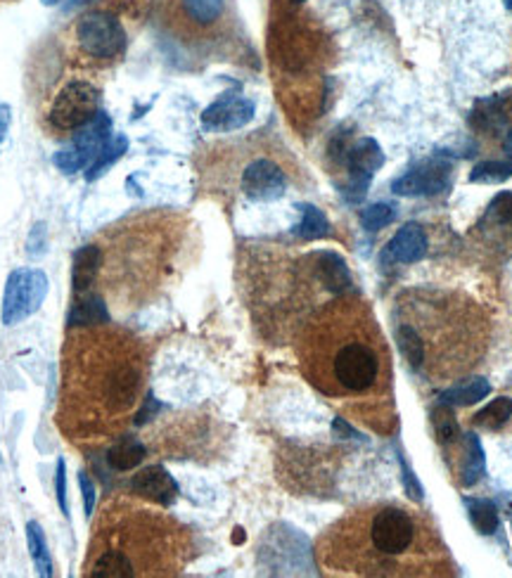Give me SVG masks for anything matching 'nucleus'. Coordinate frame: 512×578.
Masks as SVG:
<instances>
[{"label": "nucleus", "instance_id": "6", "mask_svg": "<svg viewBox=\"0 0 512 578\" xmlns=\"http://www.w3.org/2000/svg\"><path fill=\"white\" fill-rule=\"evenodd\" d=\"M164 22L188 39H209L228 22V0H164Z\"/></svg>", "mask_w": 512, "mask_h": 578}, {"label": "nucleus", "instance_id": "2", "mask_svg": "<svg viewBox=\"0 0 512 578\" xmlns=\"http://www.w3.org/2000/svg\"><path fill=\"white\" fill-rule=\"evenodd\" d=\"M188 555V533L166 514L119 495L93 521L81 574L85 578L174 576Z\"/></svg>", "mask_w": 512, "mask_h": 578}, {"label": "nucleus", "instance_id": "26", "mask_svg": "<svg viewBox=\"0 0 512 578\" xmlns=\"http://www.w3.org/2000/svg\"><path fill=\"white\" fill-rule=\"evenodd\" d=\"M394 221V209L390 204H370L368 209L361 211V223H364L365 230L375 233V230H382L384 226H390Z\"/></svg>", "mask_w": 512, "mask_h": 578}, {"label": "nucleus", "instance_id": "11", "mask_svg": "<svg viewBox=\"0 0 512 578\" xmlns=\"http://www.w3.org/2000/svg\"><path fill=\"white\" fill-rule=\"evenodd\" d=\"M448 181H451V164L427 162L409 171L406 176L396 178L391 190L401 197H429L446 190Z\"/></svg>", "mask_w": 512, "mask_h": 578}, {"label": "nucleus", "instance_id": "16", "mask_svg": "<svg viewBox=\"0 0 512 578\" xmlns=\"http://www.w3.org/2000/svg\"><path fill=\"white\" fill-rule=\"evenodd\" d=\"M491 394V384L487 382L484 378H474L470 382L455 384L451 389L441 391L439 394V403H446L451 408H463V405H474V403H480L481 398H487Z\"/></svg>", "mask_w": 512, "mask_h": 578}, {"label": "nucleus", "instance_id": "17", "mask_svg": "<svg viewBox=\"0 0 512 578\" xmlns=\"http://www.w3.org/2000/svg\"><path fill=\"white\" fill-rule=\"evenodd\" d=\"M316 268L320 280L325 282V287L332 289V292H344V289L351 285L349 268H346V263L339 259L337 253H332V252L318 253Z\"/></svg>", "mask_w": 512, "mask_h": 578}, {"label": "nucleus", "instance_id": "29", "mask_svg": "<svg viewBox=\"0 0 512 578\" xmlns=\"http://www.w3.org/2000/svg\"><path fill=\"white\" fill-rule=\"evenodd\" d=\"M399 465H401V475H403V484H406V491H409V495L413 498V501H422V486L415 481L413 472H410V467L406 465V460H403V455L399 453Z\"/></svg>", "mask_w": 512, "mask_h": 578}, {"label": "nucleus", "instance_id": "25", "mask_svg": "<svg viewBox=\"0 0 512 578\" xmlns=\"http://www.w3.org/2000/svg\"><path fill=\"white\" fill-rule=\"evenodd\" d=\"M512 176V162H481L470 173L472 182H503Z\"/></svg>", "mask_w": 512, "mask_h": 578}, {"label": "nucleus", "instance_id": "12", "mask_svg": "<svg viewBox=\"0 0 512 578\" xmlns=\"http://www.w3.org/2000/svg\"><path fill=\"white\" fill-rule=\"evenodd\" d=\"M254 119V102L240 95H223L209 104L202 114V126L207 130H238Z\"/></svg>", "mask_w": 512, "mask_h": 578}, {"label": "nucleus", "instance_id": "21", "mask_svg": "<svg viewBox=\"0 0 512 578\" xmlns=\"http://www.w3.org/2000/svg\"><path fill=\"white\" fill-rule=\"evenodd\" d=\"M512 417V398H496L474 415V424L484 429H500Z\"/></svg>", "mask_w": 512, "mask_h": 578}, {"label": "nucleus", "instance_id": "1", "mask_svg": "<svg viewBox=\"0 0 512 578\" xmlns=\"http://www.w3.org/2000/svg\"><path fill=\"white\" fill-rule=\"evenodd\" d=\"M148 379V349L110 323L74 325L62 346L58 424L76 446L114 441L136 417Z\"/></svg>", "mask_w": 512, "mask_h": 578}, {"label": "nucleus", "instance_id": "9", "mask_svg": "<svg viewBox=\"0 0 512 578\" xmlns=\"http://www.w3.org/2000/svg\"><path fill=\"white\" fill-rule=\"evenodd\" d=\"M384 155L380 145L373 138L358 140L349 152H346V169H349V185L344 195L349 201H361L368 192V185L377 171L382 169Z\"/></svg>", "mask_w": 512, "mask_h": 578}, {"label": "nucleus", "instance_id": "7", "mask_svg": "<svg viewBox=\"0 0 512 578\" xmlns=\"http://www.w3.org/2000/svg\"><path fill=\"white\" fill-rule=\"evenodd\" d=\"M50 282L40 268H14L7 275L3 292V323L20 325L39 311L48 297Z\"/></svg>", "mask_w": 512, "mask_h": 578}, {"label": "nucleus", "instance_id": "22", "mask_svg": "<svg viewBox=\"0 0 512 578\" xmlns=\"http://www.w3.org/2000/svg\"><path fill=\"white\" fill-rule=\"evenodd\" d=\"M432 424H435L436 441H439L441 446H448V443L458 441L461 429H458V422H455L454 408H451V405L439 403V408L432 413Z\"/></svg>", "mask_w": 512, "mask_h": 578}, {"label": "nucleus", "instance_id": "31", "mask_svg": "<svg viewBox=\"0 0 512 578\" xmlns=\"http://www.w3.org/2000/svg\"><path fill=\"white\" fill-rule=\"evenodd\" d=\"M10 124H13V110H10V104H0V147L5 143Z\"/></svg>", "mask_w": 512, "mask_h": 578}, {"label": "nucleus", "instance_id": "10", "mask_svg": "<svg viewBox=\"0 0 512 578\" xmlns=\"http://www.w3.org/2000/svg\"><path fill=\"white\" fill-rule=\"evenodd\" d=\"M242 192L249 200L256 201H273L285 195L287 178L285 171L280 169L278 164L271 159H254L252 164H247L242 171Z\"/></svg>", "mask_w": 512, "mask_h": 578}, {"label": "nucleus", "instance_id": "14", "mask_svg": "<svg viewBox=\"0 0 512 578\" xmlns=\"http://www.w3.org/2000/svg\"><path fill=\"white\" fill-rule=\"evenodd\" d=\"M427 253V235L418 223H406L384 247L382 263H415Z\"/></svg>", "mask_w": 512, "mask_h": 578}, {"label": "nucleus", "instance_id": "5", "mask_svg": "<svg viewBox=\"0 0 512 578\" xmlns=\"http://www.w3.org/2000/svg\"><path fill=\"white\" fill-rule=\"evenodd\" d=\"M100 88L91 81L76 78L55 95L48 111V124L58 133H74L91 124L100 114Z\"/></svg>", "mask_w": 512, "mask_h": 578}, {"label": "nucleus", "instance_id": "24", "mask_svg": "<svg viewBox=\"0 0 512 578\" xmlns=\"http://www.w3.org/2000/svg\"><path fill=\"white\" fill-rule=\"evenodd\" d=\"M328 233V218L320 209L313 204H304L301 207V223L297 226V235L301 240H318Z\"/></svg>", "mask_w": 512, "mask_h": 578}, {"label": "nucleus", "instance_id": "18", "mask_svg": "<svg viewBox=\"0 0 512 578\" xmlns=\"http://www.w3.org/2000/svg\"><path fill=\"white\" fill-rule=\"evenodd\" d=\"M26 543H29V555H31L36 572L43 578H50L55 574V565H52V555L48 550L46 533H43L39 521L26 524Z\"/></svg>", "mask_w": 512, "mask_h": 578}, {"label": "nucleus", "instance_id": "19", "mask_svg": "<svg viewBox=\"0 0 512 578\" xmlns=\"http://www.w3.org/2000/svg\"><path fill=\"white\" fill-rule=\"evenodd\" d=\"M484 469H487V460H484L481 441L474 434H467L465 455H463V467H461L463 486H474V484L484 476Z\"/></svg>", "mask_w": 512, "mask_h": 578}, {"label": "nucleus", "instance_id": "34", "mask_svg": "<svg viewBox=\"0 0 512 578\" xmlns=\"http://www.w3.org/2000/svg\"><path fill=\"white\" fill-rule=\"evenodd\" d=\"M506 5H508V10H512V0H506Z\"/></svg>", "mask_w": 512, "mask_h": 578}, {"label": "nucleus", "instance_id": "3", "mask_svg": "<svg viewBox=\"0 0 512 578\" xmlns=\"http://www.w3.org/2000/svg\"><path fill=\"white\" fill-rule=\"evenodd\" d=\"M309 382L330 398H364L382 387L384 346L364 304L342 299L309 323L299 339Z\"/></svg>", "mask_w": 512, "mask_h": 578}, {"label": "nucleus", "instance_id": "28", "mask_svg": "<svg viewBox=\"0 0 512 578\" xmlns=\"http://www.w3.org/2000/svg\"><path fill=\"white\" fill-rule=\"evenodd\" d=\"M55 494H58L59 510L65 517H69V505H67V465L65 458L58 460V469H55Z\"/></svg>", "mask_w": 512, "mask_h": 578}, {"label": "nucleus", "instance_id": "35", "mask_svg": "<svg viewBox=\"0 0 512 578\" xmlns=\"http://www.w3.org/2000/svg\"><path fill=\"white\" fill-rule=\"evenodd\" d=\"M294 3H304V0H294Z\"/></svg>", "mask_w": 512, "mask_h": 578}, {"label": "nucleus", "instance_id": "33", "mask_svg": "<svg viewBox=\"0 0 512 578\" xmlns=\"http://www.w3.org/2000/svg\"><path fill=\"white\" fill-rule=\"evenodd\" d=\"M40 3H43V5H58L59 0H40Z\"/></svg>", "mask_w": 512, "mask_h": 578}, {"label": "nucleus", "instance_id": "4", "mask_svg": "<svg viewBox=\"0 0 512 578\" xmlns=\"http://www.w3.org/2000/svg\"><path fill=\"white\" fill-rule=\"evenodd\" d=\"M72 33L78 52L93 62H112L121 58L126 50V31L121 22L110 13L93 10L81 14Z\"/></svg>", "mask_w": 512, "mask_h": 578}, {"label": "nucleus", "instance_id": "8", "mask_svg": "<svg viewBox=\"0 0 512 578\" xmlns=\"http://www.w3.org/2000/svg\"><path fill=\"white\" fill-rule=\"evenodd\" d=\"M112 138V121L107 119V114L100 111L98 117L93 119L91 124L81 129L72 143L67 145L65 150H59L58 155L52 156V162L59 171L65 173H74V171L91 166L93 159L100 155V150L104 147V143Z\"/></svg>", "mask_w": 512, "mask_h": 578}, {"label": "nucleus", "instance_id": "30", "mask_svg": "<svg viewBox=\"0 0 512 578\" xmlns=\"http://www.w3.org/2000/svg\"><path fill=\"white\" fill-rule=\"evenodd\" d=\"M78 484H81V491H84L85 517L91 520L93 507H95V486H93V481L88 479V475H85V472H78Z\"/></svg>", "mask_w": 512, "mask_h": 578}, {"label": "nucleus", "instance_id": "32", "mask_svg": "<svg viewBox=\"0 0 512 578\" xmlns=\"http://www.w3.org/2000/svg\"><path fill=\"white\" fill-rule=\"evenodd\" d=\"M503 147H506L508 155L512 156V130H510V133H508V136H506V143H503Z\"/></svg>", "mask_w": 512, "mask_h": 578}, {"label": "nucleus", "instance_id": "20", "mask_svg": "<svg viewBox=\"0 0 512 578\" xmlns=\"http://www.w3.org/2000/svg\"><path fill=\"white\" fill-rule=\"evenodd\" d=\"M126 147H129V140H126V138L119 136V138H114V140L110 138V140L104 143L103 150H100V155L95 156L91 166H88V171H85V178H88V181H98L104 171L110 169L112 164L117 162L119 156L126 152Z\"/></svg>", "mask_w": 512, "mask_h": 578}, {"label": "nucleus", "instance_id": "15", "mask_svg": "<svg viewBox=\"0 0 512 578\" xmlns=\"http://www.w3.org/2000/svg\"><path fill=\"white\" fill-rule=\"evenodd\" d=\"M145 443L138 436L119 434L107 450V465L117 472H129L145 460Z\"/></svg>", "mask_w": 512, "mask_h": 578}, {"label": "nucleus", "instance_id": "27", "mask_svg": "<svg viewBox=\"0 0 512 578\" xmlns=\"http://www.w3.org/2000/svg\"><path fill=\"white\" fill-rule=\"evenodd\" d=\"M489 216L496 218V223H512V192H500L489 207Z\"/></svg>", "mask_w": 512, "mask_h": 578}, {"label": "nucleus", "instance_id": "23", "mask_svg": "<svg viewBox=\"0 0 512 578\" xmlns=\"http://www.w3.org/2000/svg\"><path fill=\"white\" fill-rule=\"evenodd\" d=\"M470 520L484 536H491L499 529V510L491 501H465Z\"/></svg>", "mask_w": 512, "mask_h": 578}, {"label": "nucleus", "instance_id": "13", "mask_svg": "<svg viewBox=\"0 0 512 578\" xmlns=\"http://www.w3.org/2000/svg\"><path fill=\"white\" fill-rule=\"evenodd\" d=\"M130 491L140 498L157 505L169 507L171 502L178 498V484L174 481V476L159 465L140 469L133 479H130Z\"/></svg>", "mask_w": 512, "mask_h": 578}]
</instances>
